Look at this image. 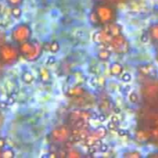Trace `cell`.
<instances>
[{"mask_svg":"<svg viewBox=\"0 0 158 158\" xmlns=\"http://www.w3.org/2000/svg\"><path fill=\"white\" fill-rule=\"evenodd\" d=\"M6 3L11 7L12 6H19L23 3V0H6Z\"/></svg>","mask_w":158,"mask_h":158,"instance_id":"17","label":"cell"},{"mask_svg":"<svg viewBox=\"0 0 158 158\" xmlns=\"http://www.w3.org/2000/svg\"><path fill=\"white\" fill-rule=\"evenodd\" d=\"M39 76H40L41 81H44V82H47L50 80V78H51L49 70L46 68H44V67L40 68V69H39Z\"/></svg>","mask_w":158,"mask_h":158,"instance_id":"8","label":"cell"},{"mask_svg":"<svg viewBox=\"0 0 158 158\" xmlns=\"http://www.w3.org/2000/svg\"><path fill=\"white\" fill-rule=\"evenodd\" d=\"M98 118V121L99 122H104L106 118V116L104 114H99V115H97V118Z\"/></svg>","mask_w":158,"mask_h":158,"instance_id":"27","label":"cell"},{"mask_svg":"<svg viewBox=\"0 0 158 158\" xmlns=\"http://www.w3.org/2000/svg\"><path fill=\"white\" fill-rule=\"evenodd\" d=\"M22 14V10L19 6H12L11 7V15L15 18V19H19L21 17Z\"/></svg>","mask_w":158,"mask_h":158,"instance_id":"12","label":"cell"},{"mask_svg":"<svg viewBox=\"0 0 158 158\" xmlns=\"http://www.w3.org/2000/svg\"><path fill=\"white\" fill-rule=\"evenodd\" d=\"M1 11H2V5L0 4V12H1Z\"/></svg>","mask_w":158,"mask_h":158,"instance_id":"30","label":"cell"},{"mask_svg":"<svg viewBox=\"0 0 158 158\" xmlns=\"http://www.w3.org/2000/svg\"><path fill=\"white\" fill-rule=\"evenodd\" d=\"M124 156H127V157H131V158L141 157V156H142V155H141V154H139L138 152H131V153L125 154V155H124Z\"/></svg>","mask_w":158,"mask_h":158,"instance_id":"20","label":"cell"},{"mask_svg":"<svg viewBox=\"0 0 158 158\" xmlns=\"http://www.w3.org/2000/svg\"><path fill=\"white\" fill-rule=\"evenodd\" d=\"M111 121H113V122H115V123H117V124H119V122H120L119 118H118L117 115H114V116L111 117Z\"/></svg>","mask_w":158,"mask_h":158,"instance_id":"28","label":"cell"},{"mask_svg":"<svg viewBox=\"0 0 158 158\" xmlns=\"http://www.w3.org/2000/svg\"><path fill=\"white\" fill-rule=\"evenodd\" d=\"M4 121H5V118H4V116L2 115V113L0 112V129L2 128L3 124H4Z\"/></svg>","mask_w":158,"mask_h":158,"instance_id":"29","label":"cell"},{"mask_svg":"<svg viewBox=\"0 0 158 158\" xmlns=\"http://www.w3.org/2000/svg\"><path fill=\"white\" fill-rule=\"evenodd\" d=\"M67 135H68L67 131L64 128H58L52 132V138L57 142H61L65 140L67 138Z\"/></svg>","mask_w":158,"mask_h":158,"instance_id":"5","label":"cell"},{"mask_svg":"<svg viewBox=\"0 0 158 158\" xmlns=\"http://www.w3.org/2000/svg\"><path fill=\"white\" fill-rule=\"evenodd\" d=\"M109 70H110V73L113 75V76H118L122 73L123 71V67L121 64H119L118 62H114L110 65V68H109Z\"/></svg>","mask_w":158,"mask_h":158,"instance_id":"6","label":"cell"},{"mask_svg":"<svg viewBox=\"0 0 158 158\" xmlns=\"http://www.w3.org/2000/svg\"><path fill=\"white\" fill-rule=\"evenodd\" d=\"M31 36V30L30 26L25 23L16 25L11 31L12 41L19 44L30 40Z\"/></svg>","mask_w":158,"mask_h":158,"instance_id":"3","label":"cell"},{"mask_svg":"<svg viewBox=\"0 0 158 158\" xmlns=\"http://www.w3.org/2000/svg\"><path fill=\"white\" fill-rule=\"evenodd\" d=\"M109 150V146L106 143H102L99 147V152L101 153H106Z\"/></svg>","mask_w":158,"mask_h":158,"instance_id":"21","label":"cell"},{"mask_svg":"<svg viewBox=\"0 0 158 158\" xmlns=\"http://www.w3.org/2000/svg\"><path fill=\"white\" fill-rule=\"evenodd\" d=\"M1 153H2V149H0V157H1Z\"/></svg>","mask_w":158,"mask_h":158,"instance_id":"31","label":"cell"},{"mask_svg":"<svg viewBox=\"0 0 158 158\" xmlns=\"http://www.w3.org/2000/svg\"><path fill=\"white\" fill-rule=\"evenodd\" d=\"M14 156H15V153L13 150H11V149L2 150V153H1L2 158H13Z\"/></svg>","mask_w":158,"mask_h":158,"instance_id":"13","label":"cell"},{"mask_svg":"<svg viewBox=\"0 0 158 158\" xmlns=\"http://www.w3.org/2000/svg\"><path fill=\"white\" fill-rule=\"evenodd\" d=\"M19 50L22 56H24L29 61H32L40 56L43 47L37 41L28 40L24 43L19 44Z\"/></svg>","mask_w":158,"mask_h":158,"instance_id":"1","label":"cell"},{"mask_svg":"<svg viewBox=\"0 0 158 158\" xmlns=\"http://www.w3.org/2000/svg\"><path fill=\"white\" fill-rule=\"evenodd\" d=\"M120 79H121V81H124V82H130V81H131L132 77H131V73L125 72V73H123V74L121 75Z\"/></svg>","mask_w":158,"mask_h":158,"instance_id":"16","label":"cell"},{"mask_svg":"<svg viewBox=\"0 0 158 158\" xmlns=\"http://www.w3.org/2000/svg\"><path fill=\"white\" fill-rule=\"evenodd\" d=\"M110 39H111V37L109 36L108 32L98 31L94 34V40L97 43H104V42H106V40L110 41Z\"/></svg>","mask_w":158,"mask_h":158,"instance_id":"7","label":"cell"},{"mask_svg":"<svg viewBox=\"0 0 158 158\" xmlns=\"http://www.w3.org/2000/svg\"><path fill=\"white\" fill-rule=\"evenodd\" d=\"M148 40H149V37H148V35H147L146 33H143V34L141 36V41H142L143 43H147Z\"/></svg>","mask_w":158,"mask_h":158,"instance_id":"26","label":"cell"},{"mask_svg":"<svg viewBox=\"0 0 158 158\" xmlns=\"http://www.w3.org/2000/svg\"><path fill=\"white\" fill-rule=\"evenodd\" d=\"M107 133V129L104 126H100L96 129V135L100 138H103L106 135Z\"/></svg>","mask_w":158,"mask_h":158,"instance_id":"14","label":"cell"},{"mask_svg":"<svg viewBox=\"0 0 158 158\" xmlns=\"http://www.w3.org/2000/svg\"><path fill=\"white\" fill-rule=\"evenodd\" d=\"M21 80L26 84H31L34 81V76L30 71H24L21 75Z\"/></svg>","mask_w":158,"mask_h":158,"instance_id":"9","label":"cell"},{"mask_svg":"<svg viewBox=\"0 0 158 158\" xmlns=\"http://www.w3.org/2000/svg\"><path fill=\"white\" fill-rule=\"evenodd\" d=\"M19 47L11 44H3L0 45V62L10 66L15 64L19 57Z\"/></svg>","mask_w":158,"mask_h":158,"instance_id":"2","label":"cell"},{"mask_svg":"<svg viewBox=\"0 0 158 158\" xmlns=\"http://www.w3.org/2000/svg\"><path fill=\"white\" fill-rule=\"evenodd\" d=\"M118 134L119 135V136H121V137H124V136H126V135H128L129 134V131H127L126 130H123V129H118Z\"/></svg>","mask_w":158,"mask_h":158,"instance_id":"23","label":"cell"},{"mask_svg":"<svg viewBox=\"0 0 158 158\" xmlns=\"http://www.w3.org/2000/svg\"><path fill=\"white\" fill-rule=\"evenodd\" d=\"M152 34H153V36H154L156 39H157L158 40V25L153 27V29H152Z\"/></svg>","mask_w":158,"mask_h":158,"instance_id":"24","label":"cell"},{"mask_svg":"<svg viewBox=\"0 0 158 158\" xmlns=\"http://www.w3.org/2000/svg\"><path fill=\"white\" fill-rule=\"evenodd\" d=\"M141 72H143V74L150 76L152 78H156L157 76V71L156 69V68L152 65V64H146V65H143L141 67Z\"/></svg>","mask_w":158,"mask_h":158,"instance_id":"4","label":"cell"},{"mask_svg":"<svg viewBox=\"0 0 158 158\" xmlns=\"http://www.w3.org/2000/svg\"><path fill=\"white\" fill-rule=\"evenodd\" d=\"M56 62V58L54 56H48L47 57V60H46V64L47 65H54L55 63Z\"/></svg>","mask_w":158,"mask_h":158,"instance_id":"22","label":"cell"},{"mask_svg":"<svg viewBox=\"0 0 158 158\" xmlns=\"http://www.w3.org/2000/svg\"><path fill=\"white\" fill-rule=\"evenodd\" d=\"M129 99H130V101H131L132 104H136V103L139 101V96H138V94H137L136 93L132 92V93L130 94Z\"/></svg>","mask_w":158,"mask_h":158,"instance_id":"18","label":"cell"},{"mask_svg":"<svg viewBox=\"0 0 158 158\" xmlns=\"http://www.w3.org/2000/svg\"><path fill=\"white\" fill-rule=\"evenodd\" d=\"M6 144V139L3 138V137H0V149H3Z\"/></svg>","mask_w":158,"mask_h":158,"instance_id":"25","label":"cell"},{"mask_svg":"<svg viewBox=\"0 0 158 158\" xmlns=\"http://www.w3.org/2000/svg\"><path fill=\"white\" fill-rule=\"evenodd\" d=\"M118 124H117V123H115V122L110 120L108 122V124H107V129L109 131H118Z\"/></svg>","mask_w":158,"mask_h":158,"instance_id":"19","label":"cell"},{"mask_svg":"<svg viewBox=\"0 0 158 158\" xmlns=\"http://www.w3.org/2000/svg\"><path fill=\"white\" fill-rule=\"evenodd\" d=\"M120 31H121V28H120L119 25H118V24H111V25H109L108 33H110L111 35H113V36L119 35Z\"/></svg>","mask_w":158,"mask_h":158,"instance_id":"11","label":"cell"},{"mask_svg":"<svg viewBox=\"0 0 158 158\" xmlns=\"http://www.w3.org/2000/svg\"><path fill=\"white\" fill-rule=\"evenodd\" d=\"M97 56H98V58H99L100 60L106 61V60H108V59L110 58V56H111V52L108 51V50H106V49H102V50L99 51Z\"/></svg>","mask_w":158,"mask_h":158,"instance_id":"10","label":"cell"},{"mask_svg":"<svg viewBox=\"0 0 158 158\" xmlns=\"http://www.w3.org/2000/svg\"><path fill=\"white\" fill-rule=\"evenodd\" d=\"M60 49V45L58 44L57 41H53L51 44H50V52L52 53H57Z\"/></svg>","mask_w":158,"mask_h":158,"instance_id":"15","label":"cell"}]
</instances>
